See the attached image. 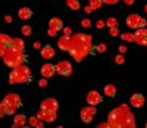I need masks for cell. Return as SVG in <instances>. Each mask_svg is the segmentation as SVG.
<instances>
[{"label":"cell","instance_id":"1","mask_svg":"<svg viewBox=\"0 0 147 128\" xmlns=\"http://www.w3.org/2000/svg\"><path fill=\"white\" fill-rule=\"evenodd\" d=\"M93 48L91 35L85 33H76L71 35L69 53L76 62H81L87 55L93 51Z\"/></svg>","mask_w":147,"mask_h":128},{"label":"cell","instance_id":"2","mask_svg":"<svg viewBox=\"0 0 147 128\" xmlns=\"http://www.w3.org/2000/svg\"><path fill=\"white\" fill-rule=\"evenodd\" d=\"M108 127L114 128H134L136 127L135 117L126 105L114 109L108 116Z\"/></svg>","mask_w":147,"mask_h":128},{"label":"cell","instance_id":"3","mask_svg":"<svg viewBox=\"0 0 147 128\" xmlns=\"http://www.w3.org/2000/svg\"><path fill=\"white\" fill-rule=\"evenodd\" d=\"M32 81V72L31 68L22 63V65L13 67L12 71L9 73V83L18 84V83H30Z\"/></svg>","mask_w":147,"mask_h":128},{"label":"cell","instance_id":"4","mask_svg":"<svg viewBox=\"0 0 147 128\" xmlns=\"http://www.w3.org/2000/svg\"><path fill=\"white\" fill-rule=\"evenodd\" d=\"M3 60L7 67L13 68L25 63L27 60V56L25 51H16V50H12L9 48L5 51V54L3 55Z\"/></svg>","mask_w":147,"mask_h":128},{"label":"cell","instance_id":"5","mask_svg":"<svg viewBox=\"0 0 147 128\" xmlns=\"http://www.w3.org/2000/svg\"><path fill=\"white\" fill-rule=\"evenodd\" d=\"M1 103L5 109V115H15V112L22 106V100L18 94L9 93L6 94Z\"/></svg>","mask_w":147,"mask_h":128},{"label":"cell","instance_id":"6","mask_svg":"<svg viewBox=\"0 0 147 128\" xmlns=\"http://www.w3.org/2000/svg\"><path fill=\"white\" fill-rule=\"evenodd\" d=\"M126 26L129 28L137 29V28H144L147 26V21L144 17H141L137 13H131L126 17Z\"/></svg>","mask_w":147,"mask_h":128},{"label":"cell","instance_id":"7","mask_svg":"<svg viewBox=\"0 0 147 128\" xmlns=\"http://www.w3.org/2000/svg\"><path fill=\"white\" fill-rule=\"evenodd\" d=\"M55 72L60 76L69 77L72 75V65L67 60H61L55 65Z\"/></svg>","mask_w":147,"mask_h":128},{"label":"cell","instance_id":"8","mask_svg":"<svg viewBox=\"0 0 147 128\" xmlns=\"http://www.w3.org/2000/svg\"><path fill=\"white\" fill-rule=\"evenodd\" d=\"M37 117H38L42 122L52 123L57 120V111H49V110L39 109L38 112H37Z\"/></svg>","mask_w":147,"mask_h":128},{"label":"cell","instance_id":"9","mask_svg":"<svg viewBox=\"0 0 147 128\" xmlns=\"http://www.w3.org/2000/svg\"><path fill=\"white\" fill-rule=\"evenodd\" d=\"M96 113H97V110H96V107L93 106V105H90V106L84 107L81 110L80 116H81V120L84 121L85 123H90V122H92V120H93V117H94Z\"/></svg>","mask_w":147,"mask_h":128},{"label":"cell","instance_id":"10","mask_svg":"<svg viewBox=\"0 0 147 128\" xmlns=\"http://www.w3.org/2000/svg\"><path fill=\"white\" fill-rule=\"evenodd\" d=\"M134 42L144 45V47H147V29L145 28H137L136 32L134 33Z\"/></svg>","mask_w":147,"mask_h":128},{"label":"cell","instance_id":"11","mask_svg":"<svg viewBox=\"0 0 147 128\" xmlns=\"http://www.w3.org/2000/svg\"><path fill=\"white\" fill-rule=\"evenodd\" d=\"M86 101L88 103V105H93V106H96V105H98V104H100L103 101V97L98 93L97 90H90L86 95Z\"/></svg>","mask_w":147,"mask_h":128},{"label":"cell","instance_id":"12","mask_svg":"<svg viewBox=\"0 0 147 128\" xmlns=\"http://www.w3.org/2000/svg\"><path fill=\"white\" fill-rule=\"evenodd\" d=\"M40 109L44 110H49V111H58L59 109V104L57 101V99L54 98H47L40 103Z\"/></svg>","mask_w":147,"mask_h":128},{"label":"cell","instance_id":"13","mask_svg":"<svg viewBox=\"0 0 147 128\" xmlns=\"http://www.w3.org/2000/svg\"><path fill=\"white\" fill-rule=\"evenodd\" d=\"M11 37L4 33H0V57H3V55L9 49V45L11 43Z\"/></svg>","mask_w":147,"mask_h":128},{"label":"cell","instance_id":"14","mask_svg":"<svg viewBox=\"0 0 147 128\" xmlns=\"http://www.w3.org/2000/svg\"><path fill=\"white\" fill-rule=\"evenodd\" d=\"M130 105L132 107H136V109H140L145 105V97L142 94H132L130 97Z\"/></svg>","mask_w":147,"mask_h":128},{"label":"cell","instance_id":"15","mask_svg":"<svg viewBox=\"0 0 147 128\" xmlns=\"http://www.w3.org/2000/svg\"><path fill=\"white\" fill-rule=\"evenodd\" d=\"M55 66L53 63H44V65L40 67V75H42L44 78H50L55 75Z\"/></svg>","mask_w":147,"mask_h":128},{"label":"cell","instance_id":"16","mask_svg":"<svg viewBox=\"0 0 147 128\" xmlns=\"http://www.w3.org/2000/svg\"><path fill=\"white\" fill-rule=\"evenodd\" d=\"M40 56L45 60H50L55 56V50L52 45H44L43 48H40Z\"/></svg>","mask_w":147,"mask_h":128},{"label":"cell","instance_id":"17","mask_svg":"<svg viewBox=\"0 0 147 128\" xmlns=\"http://www.w3.org/2000/svg\"><path fill=\"white\" fill-rule=\"evenodd\" d=\"M9 48L12 49V50H16V51H25L26 45H25V42L21 38H12Z\"/></svg>","mask_w":147,"mask_h":128},{"label":"cell","instance_id":"18","mask_svg":"<svg viewBox=\"0 0 147 128\" xmlns=\"http://www.w3.org/2000/svg\"><path fill=\"white\" fill-rule=\"evenodd\" d=\"M70 39H71V35H66V34H63L60 38L58 40V47L63 51H69V47H70Z\"/></svg>","mask_w":147,"mask_h":128},{"label":"cell","instance_id":"19","mask_svg":"<svg viewBox=\"0 0 147 128\" xmlns=\"http://www.w3.org/2000/svg\"><path fill=\"white\" fill-rule=\"evenodd\" d=\"M26 122H27V117L24 113H17V115H15V118H13L12 127L13 128H22L26 126Z\"/></svg>","mask_w":147,"mask_h":128},{"label":"cell","instance_id":"20","mask_svg":"<svg viewBox=\"0 0 147 128\" xmlns=\"http://www.w3.org/2000/svg\"><path fill=\"white\" fill-rule=\"evenodd\" d=\"M49 28H53L54 31H61L64 28V22L61 18H59V17H52L49 20Z\"/></svg>","mask_w":147,"mask_h":128},{"label":"cell","instance_id":"21","mask_svg":"<svg viewBox=\"0 0 147 128\" xmlns=\"http://www.w3.org/2000/svg\"><path fill=\"white\" fill-rule=\"evenodd\" d=\"M32 15H33V11H32L30 7H26V6L21 7L20 10L17 11V16H18V18H21L22 21L30 20V18L32 17Z\"/></svg>","mask_w":147,"mask_h":128},{"label":"cell","instance_id":"22","mask_svg":"<svg viewBox=\"0 0 147 128\" xmlns=\"http://www.w3.org/2000/svg\"><path fill=\"white\" fill-rule=\"evenodd\" d=\"M104 94H105V97H108V98H114L117 95V88H115V85H113V84H107L104 87Z\"/></svg>","mask_w":147,"mask_h":128},{"label":"cell","instance_id":"23","mask_svg":"<svg viewBox=\"0 0 147 128\" xmlns=\"http://www.w3.org/2000/svg\"><path fill=\"white\" fill-rule=\"evenodd\" d=\"M27 122H28V126H31V127L40 128V127H43V126H44V125H43L44 122L40 121L37 116H31V117L28 118V120H27Z\"/></svg>","mask_w":147,"mask_h":128},{"label":"cell","instance_id":"24","mask_svg":"<svg viewBox=\"0 0 147 128\" xmlns=\"http://www.w3.org/2000/svg\"><path fill=\"white\" fill-rule=\"evenodd\" d=\"M66 5L71 9V10L74 11H77V10H80V1L79 0H66Z\"/></svg>","mask_w":147,"mask_h":128},{"label":"cell","instance_id":"25","mask_svg":"<svg viewBox=\"0 0 147 128\" xmlns=\"http://www.w3.org/2000/svg\"><path fill=\"white\" fill-rule=\"evenodd\" d=\"M21 34L25 37H30L32 34V27L28 25H25L21 27Z\"/></svg>","mask_w":147,"mask_h":128},{"label":"cell","instance_id":"26","mask_svg":"<svg viewBox=\"0 0 147 128\" xmlns=\"http://www.w3.org/2000/svg\"><path fill=\"white\" fill-rule=\"evenodd\" d=\"M102 0H90V3H88V5L92 6V9L93 10H98V9L102 6Z\"/></svg>","mask_w":147,"mask_h":128},{"label":"cell","instance_id":"27","mask_svg":"<svg viewBox=\"0 0 147 128\" xmlns=\"http://www.w3.org/2000/svg\"><path fill=\"white\" fill-rule=\"evenodd\" d=\"M105 26H108L109 28H112V27H117L118 26V21L115 17H109L107 21H105Z\"/></svg>","mask_w":147,"mask_h":128},{"label":"cell","instance_id":"28","mask_svg":"<svg viewBox=\"0 0 147 128\" xmlns=\"http://www.w3.org/2000/svg\"><path fill=\"white\" fill-rule=\"evenodd\" d=\"M93 50H96L98 54H103V53H105V50H107V45L103 44V43H100L98 45H96V47L93 48Z\"/></svg>","mask_w":147,"mask_h":128},{"label":"cell","instance_id":"29","mask_svg":"<svg viewBox=\"0 0 147 128\" xmlns=\"http://www.w3.org/2000/svg\"><path fill=\"white\" fill-rule=\"evenodd\" d=\"M120 37H121L123 40H125V42H134V34L132 33H123Z\"/></svg>","mask_w":147,"mask_h":128},{"label":"cell","instance_id":"30","mask_svg":"<svg viewBox=\"0 0 147 128\" xmlns=\"http://www.w3.org/2000/svg\"><path fill=\"white\" fill-rule=\"evenodd\" d=\"M114 61H115V63H118V65H123L124 62H125V57H124L123 54H118L115 57H114Z\"/></svg>","mask_w":147,"mask_h":128},{"label":"cell","instance_id":"31","mask_svg":"<svg viewBox=\"0 0 147 128\" xmlns=\"http://www.w3.org/2000/svg\"><path fill=\"white\" fill-rule=\"evenodd\" d=\"M81 26L84 27V28H90V27L92 26V23H91V21L88 20V18H84V20L81 21Z\"/></svg>","mask_w":147,"mask_h":128},{"label":"cell","instance_id":"32","mask_svg":"<svg viewBox=\"0 0 147 128\" xmlns=\"http://www.w3.org/2000/svg\"><path fill=\"white\" fill-rule=\"evenodd\" d=\"M109 34L112 35V37H117V35H119L118 26H117V27H112V28H110V31H109Z\"/></svg>","mask_w":147,"mask_h":128},{"label":"cell","instance_id":"33","mask_svg":"<svg viewBox=\"0 0 147 128\" xmlns=\"http://www.w3.org/2000/svg\"><path fill=\"white\" fill-rule=\"evenodd\" d=\"M38 85H39V88H45V87L48 85V81H47V78H42L40 81H38Z\"/></svg>","mask_w":147,"mask_h":128},{"label":"cell","instance_id":"34","mask_svg":"<svg viewBox=\"0 0 147 128\" xmlns=\"http://www.w3.org/2000/svg\"><path fill=\"white\" fill-rule=\"evenodd\" d=\"M96 27H97L98 29H103L105 27V21H102V20H98L96 22Z\"/></svg>","mask_w":147,"mask_h":128},{"label":"cell","instance_id":"35","mask_svg":"<svg viewBox=\"0 0 147 128\" xmlns=\"http://www.w3.org/2000/svg\"><path fill=\"white\" fill-rule=\"evenodd\" d=\"M103 4H107V5H115L119 3V0H102Z\"/></svg>","mask_w":147,"mask_h":128},{"label":"cell","instance_id":"36","mask_svg":"<svg viewBox=\"0 0 147 128\" xmlns=\"http://www.w3.org/2000/svg\"><path fill=\"white\" fill-rule=\"evenodd\" d=\"M64 34H66V35H71V33H72V31H71V28L70 27H64Z\"/></svg>","mask_w":147,"mask_h":128},{"label":"cell","instance_id":"37","mask_svg":"<svg viewBox=\"0 0 147 128\" xmlns=\"http://www.w3.org/2000/svg\"><path fill=\"white\" fill-rule=\"evenodd\" d=\"M57 33H58V32L54 31L53 28H48V35L49 37H55V35H57Z\"/></svg>","mask_w":147,"mask_h":128},{"label":"cell","instance_id":"38","mask_svg":"<svg viewBox=\"0 0 147 128\" xmlns=\"http://www.w3.org/2000/svg\"><path fill=\"white\" fill-rule=\"evenodd\" d=\"M4 116H5V109H4L3 103H0V117H4Z\"/></svg>","mask_w":147,"mask_h":128},{"label":"cell","instance_id":"39","mask_svg":"<svg viewBox=\"0 0 147 128\" xmlns=\"http://www.w3.org/2000/svg\"><path fill=\"white\" fill-rule=\"evenodd\" d=\"M119 53H121V54L126 53V47L125 45H120V47H119Z\"/></svg>","mask_w":147,"mask_h":128},{"label":"cell","instance_id":"40","mask_svg":"<svg viewBox=\"0 0 147 128\" xmlns=\"http://www.w3.org/2000/svg\"><path fill=\"white\" fill-rule=\"evenodd\" d=\"M85 11H86V13H91L92 11H93V9H92L91 5H87V6L85 7Z\"/></svg>","mask_w":147,"mask_h":128},{"label":"cell","instance_id":"41","mask_svg":"<svg viewBox=\"0 0 147 128\" xmlns=\"http://www.w3.org/2000/svg\"><path fill=\"white\" fill-rule=\"evenodd\" d=\"M124 3H125V5H127V6H131L132 4L135 3V0H124Z\"/></svg>","mask_w":147,"mask_h":128},{"label":"cell","instance_id":"42","mask_svg":"<svg viewBox=\"0 0 147 128\" xmlns=\"http://www.w3.org/2000/svg\"><path fill=\"white\" fill-rule=\"evenodd\" d=\"M33 48H34V49H40L42 47H40V43H39V42H36V43L33 44Z\"/></svg>","mask_w":147,"mask_h":128},{"label":"cell","instance_id":"43","mask_svg":"<svg viewBox=\"0 0 147 128\" xmlns=\"http://www.w3.org/2000/svg\"><path fill=\"white\" fill-rule=\"evenodd\" d=\"M5 21L6 22H11L12 21V17L11 16H5Z\"/></svg>","mask_w":147,"mask_h":128},{"label":"cell","instance_id":"44","mask_svg":"<svg viewBox=\"0 0 147 128\" xmlns=\"http://www.w3.org/2000/svg\"><path fill=\"white\" fill-rule=\"evenodd\" d=\"M98 127H108V123H102V125H99Z\"/></svg>","mask_w":147,"mask_h":128},{"label":"cell","instance_id":"45","mask_svg":"<svg viewBox=\"0 0 147 128\" xmlns=\"http://www.w3.org/2000/svg\"><path fill=\"white\" fill-rule=\"evenodd\" d=\"M145 12L147 13V5H145Z\"/></svg>","mask_w":147,"mask_h":128},{"label":"cell","instance_id":"46","mask_svg":"<svg viewBox=\"0 0 147 128\" xmlns=\"http://www.w3.org/2000/svg\"><path fill=\"white\" fill-rule=\"evenodd\" d=\"M146 127H147V123H146Z\"/></svg>","mask_w":147,"mask_h":128}]
</instances>
